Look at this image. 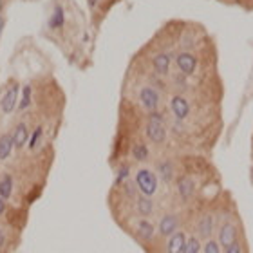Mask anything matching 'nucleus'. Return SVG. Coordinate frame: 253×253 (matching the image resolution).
I'll return each mask as SVG.
<instances>
[{
	"label": "nucleus",
	"mask_w": 253,
	"mask_h": 253,
	"mask_svg": "<svg viewBox=\"0 0 253 253\" xmlns=\"http://www.w3.org/2000/svg\"><path fill=\"white\" fill-rule=\"evenodd\" d=\"M31 94H33L31 85H26V87L22 89V98H20V103H18V111H26L27 107L31 105Z\"/></svg>",
	"instance_id": "nucleus-23"
},
{
	"label": "nucleus",
	"mask_w": 253,
	"mask_h": 253,
	"mask_svg": "<svg viewBox=\"0 0 253 253\" xmlns=\"http://www.w3.org/2000/svg\"><path fill=\"white\" fill-rule=\"evenodd\" d=\"M222 253H248V246H246V241L244 239H239L237 243H233L232 246L222 250Z\"/></svg>",
	"instance_id": "nucleus-26"
},
{
	"label": "nucleus",
	"mask_w": 253,
	"mask_h": 253,
	"mask_svg": "<svg viewBox=\"0 0 253 253\" xmlns=\"http://www.w3.org/2000/svg\"><path fill=\"white\" fill-rule=\"evenodd\" d=\"M5 243H7V233L2 226H0V250H4Z\"/></svg>",
	"instance_id": "nucleus-27"
},
{
	"label": "nucleus",
	"mask_w": 253,
	"mask_h": 253,
	"mask_svg": "<svg viewBox=\"0 0 253 253\" xmlns=\"http://www.w3.org/2000/svg\"><path fill=\"white\" fill-rule=\"evenodd\" d=\"M13 188H15V179H13V175L4 174L2 177H0V195H2L5 201L11 199Z\"/></svg>",
	"instance_id": "nucleus-18"
},
{
	"label": "nucleus",
	"mask_w": 253,
	"mask_h": 253,
	"mask_svg": "<svg viewBox=\"0 0 253 253\" xmlns=\"http://www.w3.org/2000/svg\"><path fill=\"white\" fill-rule=\"evenodd\" d=\"M139 103L148 114L152 112H159V105H161V94L159 90L152 85H145L139 89Z\"/></svg>",
	"instance_id": "nucleus-8"
},
{
	"label": "nucleus",
	"mask_w": 253,
	"mask_h": 253,
	"mask_svg": "<svg viewBox=\"0 0 253 253\" xmlns=\"http://www.w3.org/2000/svg\"><path fill=\"white\" fill-rule=\"evenodd\" d=\"M4 27H5V18L0 15V37H2V33H4Z\"/></svg>",
	"instance_id": "nucleus-29"
},
{
	"label": "nucleus",
	"mask_w": 253,
	"mask_h": 253,
	"mask_svg": "<svg viewBox=\"0 0 253 253\" xmlns=\"http://www.w3.org/2000/svg\"><path fill=\"white\" fill-rule=\"evenodd\" d=\"M130 232L137 243L150 244L158 233V222H154L152 219H147V217H136L130 222Z\"/></svg>",
	"instance_id": "nucleus-3"
},
{
	"label": "nucleus",
	"mask_w": 253,
	"mask_h": 253,
	"mask_svg": "<svg viewBox=\"0 0 253 253\" xmlns=\"http://www.w3.org/2000/svg\"><path fill=\"white\" fill-rule=\"evenodd\" d=\"M152 69L154 73L165 78L170 74V69H172V56L169 53H159L152 58Z\"/></svg>",
	"instance_id": "nucleus-14"
},
{
	"label": "nucleus",
	"mask_w": 253,
	"mask_h": 253,
	"mask_svg": "<svg viewBox=\"0 0 253 253\" xmlns=\"http://www.w3.org/2000/svg\"><path fill=\"white\" fill-rule=\"evenodd\" d=\"M87 4H89L90 7H96V4H98V0H87Z\"/></svg>",
	"instance_id": "nucleus-30"
},
{
	"label": "nucleus",
	"mask_w": 253,
	"mask_h": 253,
	"mask_svg": "<svg viewBox=\"0 0 253 253\" xmlns=\"http://www.w3.org/2000/svg\"><path fill=\"white\" fill-rule=\"evenodd\" d=\"M201 253H222V248H221V244H219V241L213 237V239H210V241H205V243H203V252Z\"/></svg>",
	"instance_id": "nucleus-25"
},
{
	"label": "nucleus",
	"mask_w": 253,
	"mask_h": 253,
	"mask_svg": "<svg viewBox=\"0 0 253 253\" xmlns=\"http://www.w3.org/2000/svg\"><path fill=\"white\" fill-rule=\"evenodd\" d=\"M42 136H43V126L38 125L35 130H33L31 137H29V143H27V147H29V150H35V148L40 145V141H42Z\"/></svg>",
	"instance_id": "nucleus-22"
},
{
	"label": "nucleus",
	"mask_w": 253,
	"mask_h": 253,
	"mask_svg": "<svg viewBox=\"0 0 253 253\" xmlns=\"http://www.w3.org/2000/svg\"><path fill=\"white\" fill-rule=\"evenodd\" d=\"M128 179H130V167H128V165H122L120 170H118V174H116V181H114V185L122 186L123 183H126Z\"/></svg>",
	"instance_id": "nucleus-24"
},
{
	"label": "nucleus",
	"mask_w": 253,
	"mask_h": 253,
	"mask_svg": "<svg viewBox=\"0 0 253 253\" xmlns=\"http://www.w3.org/2000/svg\"><path fill=\"white\" fill-rule=\"evenodd\" d=\"M13 148H15V143H13V136L11 134L0 136V161H5V159L9 158Z\"/></svg>",
	"instance_id": "nucleus-19"
},
{
	"label": "nucleus",
	"mask_w": 253,
	"mask_h": 253,
	"mask_svg": "<svg viewBox=\"0 0 253 253\" xmlns=\"http://www.w3.org/2000/svg\"><path fill=\"white\" fill-rule=\"evenodd\" d=\"M145 134H147L148 141L154 143V145H163L167 141V126H165V118L161 112H152L148 114V122L145 126Z\"/></svg>",
	"instance_id": "nucleus-5"
},
{
	"label": "nucleus",
	"mask_w": 253,
	"mask_h": 253,
	"mask_svg": "<svg viewBox=\"0 0 253 253\" xmlns=\"http://www.w3.org/2000/svg\"><path fill=\"white\" fill-rule=\"evenodd\" d=\"M217 232L215 239L219 241L221 248H228L232 246L233 243H237L241 237V224L237 221V215L235 213H228L224 217H217Z\"/></svg>",
	"instance_id": "nucleus-1"
},
{
	"label": "nucleus",
	"mask_w": 253,
	"mask_h": 253,
	"mask_svg": "<svg viewBox=\"0 0 253 253\" xmlns=\"http://www.w3.org/2000/svg\"><path fill=\"white\" fill-rule=\"evenodd\" d=\"M11 136H13V143H15V148H24L29 143V137H31V134H29V130H27V125L26 123H16L15 128H13V132H11Z\"/></svg>",
	"instance_id": "nucleus-16"
},
{
	"label": "nucleus",
	"mask_w": 253,
	"mask_h": 253,
	"mask_svg": "<svg viewBox=\"0 0 253 253\" xmlns=\"http://www.w3.org/2000/svg\"><path fill=\"white\" fill-rule=\"evenodd\" d=\"M47 26H49V29H53V31L62 29V27L65 26V9H63L60 4H56L53 7V13H51V16H49V20H47Z\"/></svg>",
	"instance_id": "nucleus-17"
},
{
	"label": "nucleus",
	"mask_w": 253,
	"mask_h": 253,
	"mask_svg": "<svg viewBox=\"0 0 253 253\" xmlns=\"http://www.w3.org/2000/svg\"><path fill=\"white\" fill-rule=\"evenodd\" d=\"M186 237L188 233L185 230H179L177 233H174L172 237L167 239V246H165V253H183L186 244Z\"/></svg>",
	"instance_id": "nucleus-15"
},
{
	"label": "nucleus",
	"mask_w": 253,
	"mask_h": 253,
	"mask_svg": "<svg viewBox=\"0 0 253 253\" xmlns=\"http://www.w3.org/2000/svg\"><path fill=\"white\" fill-rule=\"evenodd\" d=\"M18 94H20V85L13 82V84L5 89L4 96H2V100H0V111L4 112V114H11V112L15 111L16 107V101H18Z\"/></svg>",
	"instance_id": "nucleus-11"
},
{
	"label": "nucleus",
	"mask_w": 253,
	"mask_h": 253,
	"mask_svg": "<svg viewBox=\"0 0 253 253\" xmlns=\"http://www.w3.org/2000/svg\"><path fill=\"white\" fill-rule=\"evenodd\" d=\"M5 211H7V203H5V199L0 195V217L4 215Z\"/></svg>",
	"instance_id": "nucleus-28"
},
{
	"label": "nucleus",
	"mask_w": 253,
	"mask_h": 253,
	"mask_svg": "<svg viewBox=\"0 0 253 253\" xmlns=\"http://www.w3.org/2000/svg\"><path fill=\"white\" fill-rule=\"evenodd\" d=\"M183 217L177 211H165L158 221V235L161 239H169L181 230Z\"/></svg>",
	"instance_id": "nucleus-7"
},
{
	"label": "nucleus",
	"mask_w": 253,
	"mask_h": 253,
	"mask_svg": "<svg viewBox=\"0 0 253 253\" xmlns=\"http://www.w3.org/2000/svg\"><path fill=\"white\" fill-rule=\"evenodd\" d=\"M217 217L215 213L211 210H206L203 211L199 217H197V221H195V226H194V233L197 235V237L205 243V241H210V239H213V235H215L217 232Z\"/></svg>",
	"instance_id": "nucleus-6"
},
{
	"label": "nucleus",
	"mask_w": 253,
	"mask_h": 253,
	"mask_svg": "<svg viewBox=\"0 0 253 253\" xmlns=\"http://www.w3.org/2000/svg\"><path fill=\"white\" fill-rule=\"evenodd\" d=\"M132 158H134V161H137V163H145V161L150 158V150H148L147 145L137 143V145L132 147Z\"/></svg>",
	"instance_id": "nucleus-21"
},
{
	"label": "nucleus",
	"mask_w": 253,
	"mask_h": 253,
	"mask_svg": "<svg viewBox=\"0 0 253 253\" xmlns=\"http://www.w3.org/2000/svg\"><path fill=\"white\" fill-rule=\"evenodd\" d=\"M156 174H158L159 181L165 183V185H174L175 179H177V174H175V165L170 161V159H163L156 165Z\"/></svg>",
	"instance_id": "nucleus-12"
},
{
	"label": "nucleus",
	"mask_w": 253,
	"mask_h": 253,
	"mask_svg": "<svg viewBox=\"0 0 253 253\" xmlns=\"http://www.w3.org/2000/svg\"><path fill=\"white\" fill-rule=\"evenodd\" d=\"M2 7H4V0H0V11H2Z\"/></svg>",
	"instance_id": "nucleus-31"
},
{
	"label": "nucleus",
	"mask_w": 253,
	"mask_h": 253,
	"mask_svg": "<svg viewBox=\"0 0 253 253\" xmlns=\"http://www.w3.org/2000/svg\"><path fill=\"white\" fill-rule=\"evenodd\" d=\"M170 111L174 114L175 122H186L192 114V105L183 94H174L170 98Z\"/></svg>",
	"instance_id": "nucleus-10"
},
{
	"label": "nucleus",
	"mask_w": 253,
	"mask_h": 253,
	"mask_svg": "<svg viewBox=\"0 0 253 253\" xmlns=\"http://www.w3.org/2000/svg\"><path fill=\"white\" fill-rule=\"evenodd\" d=\"M175 197L181 205H190L197 195V179L190 174H181L177 175V179L174 183Z\"/></svg>",
	"instance_id": "nucleus-4"
},
{
	"label": "nucleus",
	"mask_w": 253,
	"mask_h": 253,
	"mask_svg": "<svg viewBox=\"0 0 253 253\" xmlns=\"http://www.w3.org/2000/svg\"><path fill=\"white\" fill-rule=\"evenodd\" d=\"M201 252H203V241L194 232H190L188 237H186V244L183 253H201Z\"/></svg>",
	"instance_id": "nucleus-20"
},
{
	"label": "nucleus",
	"mask_w": 253,
	"mask_h": 253,
	"mask_svg": "<svg viewBox=\"0 0 253 253\" xmlns=\"http://www.w3.org/2000/svg\"><path fill=\"white\" fill-rule=\"evenodd\" d=\"M132 206H134V213H136L137 217H147V219H150V217L156 213V210H158L154 199L145 197V195H141V194L137 195V199L132 203Z\"/></svg>",
	"instance_id": "nucleus-13"
},
{
	"label": "nucleus",
	"mask_w": 253,
	"mask_h": 253,
	"mask_svg": "<svg viewBox=\"0 0 253 253\" xmlns=\"http://www.w3.org/2000/svg\"><path fill=\"white\" fill-rule=\"evenodd\" d=\"M134 183H136L139 194L145 195V197L154 199L159 192V183H161V181H159L156 170L141 167V169H137L136 174H134Z\"/></svg>",
	"instance_id": "nucleus-2"
},
{
	"label": "nucleus",
	"mask_w": 253,
	"mask_h": 253,
	"mask_svg": "<svg viewBox=\"0 0 253 253\" xmlns=\"http://www.w3.org/2000/svg\"><path fill=\"white\" fill-rule=\"evenodd\" d=\"M174 63H175V67H177V71L188 78V76H194L197 67H199V58H197L194 53H190V51H181V53L175 56Z\"/></svg>",
	"instance_id": "nucleus-9"
}]
</instances>
